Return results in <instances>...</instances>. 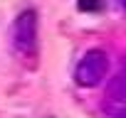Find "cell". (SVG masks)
<instances>
[{
    "mask_svg": "<svg viewBox=\"0 0 126 118\" xmlns=\"http://www.w3.org/2000/svg\"><path fill=\"white\" fill-rule=\"evenodd\" d=\"M121 86H124V91H126V67H124V74H121Z\"/></svg>",
    "mask_w": 126,
    "mask_h": 118,
    "instance_id": "obj_4",
    "label": "cell"
},
{
    "mask_svg": "<svg viewBox=\"0 0 126 118\" xmlns=\"http://www.w3.org/2000/svg\"><path fill=\"white\" fill-rule=\"evenodd\" d=\"M79 10H99V0H79Z\"/></svg>",
    "mask_w": 126,
    "mask_h": 118,
    "instance_id": "obj_3",
    "label": "cell"
},
{
    "mask_svg": "<svg viewBox=\"0 0 126 118\" xmlns=\"http://www.w3.org/2000/svg\"><path fill=\"white\" fill-rule=\"evenodd\" d=\"M106 69H109V57H106V52H101V49H89V52L79 59V64H77V69H74V79H77L79 86L92 89V86L101 84V79L106 76Z\"/></svg>",
    "mask_w": 126,
    "mask_h": 118,
    "instance_id": "obj_2",
    "label": "cell"
},
{
    "mask_svg": "<svg viewBox=\"0 0 126 118\" xmlns=\"http://www.w3.org/2000/svg\"><path fill=\"white\" fill-rule=\"evenodd\" d=\"M121 118H126V113H124V116H121Z\"/></svg>",
    "mask_w": 126,
    "mask_h": 118,
    "instance_id": "obj_6",
    "label": "cell"
},
{
    "mask_svg": "<svg viewBox=\"0 0 126 118\" xmlns=\"http://www.w3.org/2000/svg\"><path fill=\"white\" fill-rule=\"evenodd\" d=\"M13 47L22 59H32L37 54V15L32 10L17 15L13 25Z\"/></svg>",
    "mask_w": 126,
    "mask_h": 118,
    "instance_id": "obj_1",
    "label": "cell"
},
{
    "mask_svg": "<svg viewBox=\"0 0 126 118\" xmlns=\"http://www.w3.org/2000/svg\"><path fill=\"white\" fill-rule=\"evenodd\" d=\"M119 3H121V5H124V8H126V0H119Z\"/></svg>",
    "mask_w": 126,
    "mask_h": 118,
    "instance_id": "obj_5",
    "label": "cell"
}]
</instances>
